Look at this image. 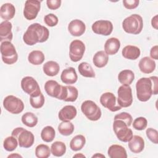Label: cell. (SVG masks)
<instances>
[{
  "label": "cell",
  "mask_w": 158,
  "mask_h": 158,
  "mask_svg": "<svg viewBox=\"0 0 158 158\" xmlns=\"http://www.w3.org/2000/svg\"><path fill=\"white\" fill-rule=\"evenodd\" d=\"M136 96L141 102L148 101L152 94L158 93V77H142L136 83Z\"/></svg>",
  "instance_id": "6da1fadb"
},
{
  "label": "cell",
  "mask_w": 158,
  "mask_h": 158,
  "mask_svg": "<svg viewBox=\"0 0 158 158\" xmlns=\"http://www.w3.org/2000/svg\"><path fill=\"white\" fill-rule=\"evenodd\" d=\"M49 36V30L38 23L30 25L23 35L24 43L28 46H33L38 43L46 41Z\"/></svg>",
  "instance_id": "7a4b0ae2"
},
{
  "label": "cell",
  "mask_w": 158,
  "mask_h": 158,
  "mask_svg": "<svg viewBox=\"0 0 158 158\" xmlns=\"http://www.w3.org/2000/svg\"><path fill=\"white\" fill-rule=\"evenodd\" d=\"M122 28L127 33L133 35L140 33L143 28L142 17L136 14L127 17L122 22Z\"/></svg>",
  "instance_id": "3957f363"
},
{
  "label": "cell",
  "mask_w": 158,
  "mask_h": 158,
  "mask_svg": "<svg viewBox=\"0 0 158 158\" xmlns=\"http://www.w3.org/2000/svg\"><path fill=\"white\" fill-rule=\"evenodd\" d=\"M11 135L17 139L19 145L21 148H29L33 146L35 141V136L32 132L23 127H17L14 129Z\"/></svg>",
  "instance_id": "277c9868"
},
{
  "label": "cell",
  "mask_w": 158,
  "mask_h": 158,
  "mask_svg": "<svg viewBox=\"0 0 158 158\" xmlns=\"http://www.w3.org/2000/svg\"><path fill=\"white\" fill-rule=\"evenodd\" d=\"M1 54L3 62L6 64H14L18 60V54L15 48L10 41L1 43Z\"/></svg>",
  "instance_id": "5b68a950"
},
{
  "label": "cell",
  "mask_w": 158,
  "mask_h": 158,
  "mask_svg": "<svg viewBox=\"0 0 158 158\" xmlns=\"http://www.w3.org/2000/svg\"><path fill=\"white\" fill-rule=\"evenodd\" d=\"M113 130L118 139L124 143L130 141L133 136L132 130L128 128L125 122L121 120H114Z\"/></svg>",
  "instance_id": "8992f818"
},
{
  "label": "cell",
  "mask_w": 158,
  "mask_h": 158,
  "mask_svg": "<svg viewBox=\"0 0 158 158\" xmlns=\"http://www.w3.org/2000/svg\"><path fill=\"white\" fill-rule=\"evenodd\" d=\"M81 110L88 119L91 121H97L101 117V110L93 101H85L81 105Z\"/></svg>",
  "instance_id": "52a82bcc"
},
{
  "label": "cell",
  "mask_w": 158,
  "mask_h": 158,
  "mask_svg": "<svg viewBox=\"0 0 158 158\" xmlns=\"http://www.w3.org/2000/svg\"><path fill=\"white\" fill-rule=\"evenodd\" d=\"M3 107L4 109L13 114H19L24 109V104L19 98L9 95L3 101Z\"/></svg>",
  "instance_id": "ba28073f"
},
{
  "label": "cell",
  "mask_w": 158,
  "mask_h": 158,
  "mask_svg": "<svg viewBox=\"0 0 158 158\" xmlns=\"http://www.w3.org/2000/svg\"><path fill=\"white\" fill-rule=\"evenodd\" d=\"M117 103L121 107H128L132 104V90L130 85L120 86L117 90Z\"/></svg>",
  "instance_id": "9c48e42d"
},
{
  "label": "cell",
  "mask_w": 158,
  "mask_h": 158,
  "mask_svg": "<svg viewBox=\"0 0 158 158\" xmlns=\"http://www.w3.org/2000/svg\"><path fill=\"white\" fill-rule=\"evenodd\" d=\"M85 51V45L79 40L72 41L69 46V57L72 62H77L80 60Z\"/></svg>",
  "instance_id": "30bf717a"
},
{
  "label": "cell",
  "mask_w": 158,
  "mask_h": 158,
  "mask_svg": "<svg viewBox=\"0 0 158 158\" xmlns=\"http://www.w3.org/2000/svg\"><path fill=\"white\" fill-rule=\"evenodd\" d=\"M41 9V1L38 0H27L25 2L23 15L25 19L31 20L37 17Z\"/></svg>",
  "instance_id": "8fae6325"
},
{
  "label": "cell",
  "mask_w": 158,
  "mask_h": 158,
  "mask_svg": "<svg viewBox=\"0 0 158 158\" xmlns=\"http://www.w3.org/2000/svg\"><path fill=\"white\" fill-rule=\"evenodd\" d=\"M21 88L25 93L30 96L39 94L41 92L36 80L30 76L25 77L22 79Z\"/></svg>",
  "instance_id": "7c38bea8"
},
{
  "label": "cell",
  "mask_w": 158,
  "mask_h": 158,
  "mask_svg": "<svg viewBox=\"0 0 158 158\" xmlns=\"http://www.w3.org/2000/svg\"><path fill=\"white\" fill-rule=\"evenodd\" d=\"M91 28L93 31L96 34L108 36L112 32L113 25L109 20H99L93 23Z\"/></svg>",
  "instance_id": "4fadbf2b"
},
{
  "label": "cell",
  "mask_w": 158,
  "mask_h": 158,
  "mask_svg": "<svg viewBox=\"0 0 158 158\" xmlns=\"http://www.w3.org/2000/svg\"><path fill=\"white\" fill-rule=\"evenodd\" d=\"M115 96L110 92L103 93L100 97V103L105 108L111 112H116L121 109V107L116 103Z\"/></svg>",
  "instance_id": "5bb4252c"
},
{
  "label": "cell",
  "mask_w": 158,
  "mask_h": 158,
  "mask_svg": "<svg viewBox=\"0 0 158 158\" xmlns=\"http://www.w3.org/2000/svg\"><path fill=\"white\" fill-rule=\"evenodd\" d=\"M78 96V91L75 86L71 85L62 86V92L59 99L66 102H74L77 100Z\"/></svg>",
  "instance_id": "9a60e30c"
},
{
  "label": "cell",
  "mask_w": 158,
  "mask_h": 158,
  "mask_svg": "<svg viewBox=\"0 0 158 158\" xmlns=\"http://www.w3.org/2000/svg\"><path fill=\"white\" fill-rule=\"evenodd\" d=\"M62 85H60L55 80H49L44 84V89L48 95L59 99L61 92Z\"/></svg>",
  "instance_id": "2e32d148"
},
{
  "label": "cell",
  "mask_w": 158,
  "mask_h": 158,
  "mask_svg": "<svg viewBox=\"0 0 158 158\" xmlns=\"http://www.w3.org/2000/svg\"><path fill=\"white\" fill-rule=\"evenodd\" d=\"M68 30L72 36H80L85 32L86 25L81 20L75 19L68 25Z\"/></svg>",
  "instance_id": "e0dca14e"
},
{
  "label": "cell",
  "mask_w": 158,
  "mask_h": 158,
  "mask_svg": "<svg viewBox=\"0 0 158 158\" xmlns=\"http://www.w3.org/2000/svg\"><path fill=\"white\" fill-rule=\"evenodd\" d=\"M12 25L9 21L4 20L0 24V41H11L13 38Z\"/></svg>",
  "instance_id": "ac0fdd59"
},
{
  "label": "cell",
  "mask_w": 158,
  "mask_h": 158,
  "mask_svg": "<svg viewBox=\"0 0 158 158\" xmlns=\"http://www.w3.org/2000/svg\"><path fill=\"white\" fill-rule=\"evenodd\" d=\"M77 111L75 107L72 105H67L62 107L58 114L59 120L68 122L73 120L77 115Z\"/></svg>",
  "instance_id": "d6986e66"
},
{
  "label": "cell",
  "mask_w": 158,
  "mask_h": 158,
  "mask_svg": "<svg viewBox=\"0 0 158 158\" xmlns=\"http://www.w3.org/2000/svg\"><path fill=\"white\" fill-rule=\"evenodd\" d=\"M60 79L62 83L68 85L76 83L78 80V76L75 69L72 67L65 69L62 72Z\"/></svg>",
  "instance_id": "ffe728a7"
},
{
  "label": "cell",
  "mask_w": 158,
  "mask_h": 158,
  "mask_svg": "<svg viewBox=\"0 0 158 158\" xmlns=\"http://www.w3.org/2000/svg\"><path fill=\"white\" fill-rule=\"evenodd\" d=\"M128 146L132 152L135 154L140 153L144 148V139L140 136L134 135L130 141H128Z\"/></svg>",
  "instance_id": "44dd1931"
},
{
  "label": "cell",
  "mask_w": 158,
  "mask_h": 158,
  "mask_svg": "<svg viewBox=\"0 0 158 158\" xmlns=\"http://www.w3.org/2000/svg\"><path fill=\"white\" fill-rule=\"evenodd\" d=\"M138 66L142 73L149 74L153 72L156 69V62L149 57L146 56L141 59Z\"/></svg>",
  "instance_id": "7402d4cb"
},
{
  "label": "cell",
  "mask_w": 158,
  "mask_h": 158,
  "mask_svg": "<svg viewBox=\"0 0 158 158\" xmlns=\"http://www.w3.org/2000/svg\"><path fill=\"white\" fill-rule=\"evenodd\" d=\"M120 48V41L117 38H110L105 43L104 51L109 55H114L117 54Z\"/></svg>",
  "instance_id": "603a6c76"
},
{
  "label": "cell",
  "mask_w": 158,
  "mask_h": 158,
  "mask_svg": "<svg viewBox=\"0 0 158 158\" xmlns=\"http://www.w3.org/2000/svg\"><path fill=\"white\" fill-rule=\"evenodd\" d=\"M141 51L139 48L132 45H127L125 46L122 51L123 57L129 60L137 59L139 57Z\"/></svg>",
  "instance_id": "cb8c5ba5"
},
{
  "label": "cell",
  "mask_w": 158,
  "mask_h": 158,
  "mask_svg": "<svg viewBox=\"0 0 158 158\" xmlns=\"http://www.w3.org/2000/svg\"><path fill=\"white\" fill-rule=\"evenodd\" d=\"M107 154L110 158H127V154L126 149L118 144L111 145L108 150Z\"/></svg>",
  "instance_id": "d4e9b609"
},
{
  "label": "cell",
  "mask_w": 158,
  "mask_h": 158,
  "mask_svg": "<svg viewBox=\"0 0 158 158\" xmlns=\"http://www.w3.org/2000/svg\"><path fill=\"white\" fill-rule=\"evenodd\" d=\"M15 14V8L11 3H4L0 7V16L6 21L12 19L14 17Z\"/></svg>",
  "instance_id": "484cf974"
},
{
  "label": "cell",
  "mask_w": 158,
  "mask_h": 158,
  "mask_svg": "<svg viewBox=\"0 0 158 158\" xmlns=\"http://www.w3.org/2000/svg\"><path fill=\"white\" fill-rule=\"evenodd\" d=\"M43 70L44 74L47 76L54 77L59 73L60 66L57 62L53 60H49L43 65Z\"/></svg>",
  "instance_id": "4316f807"
},
{
  "label": "cell",
  "mask_w": 158,
  "mask_h": 158,
  "mask_svg": "<svg viewBox=\"0 0 158 158\" xmlns=\"http://www.w3.org/2000/svg\"><path fill=\"white\" fill-rule=\"evenodd\" d=\"M109 56L104 51H99L95 53L93 58L94 65L98 68H102L105 67L108 62Z\"/></svg>",
  "instance_id": "83f0119b"
},
{
  "label": "cell",
  "mask_w": 158,
  "mask_h": 158,
  "mask_svg": "<svg viewBox=\"0 0 158 158\" xmlns=\"http://www.w3.org/2000/svg\"><path fill=\"white\" fill-rule=\"evenodd\" d=\"M135 79V73L131 70H122L118 75L119 82L123 85H130Z\"/></svg>",
  "instance_id": "f1b7e54d"
},
{
  "label": "cell",
  "mask_w": 158,
  "mask_h": 158,
  "mask_svg": "<svg viewBox=\"0 0 158 158\" xmlns=\"http://www.w3.org/2000/svg\"><path fill=\"white\" fill-rule=\"evenodd\" d=\"M44 59V54L42 51L39 50L32 51L28 56V62L35 65H38L43 64Z\"/></svg>",
  "instance_id": "f546056e"
},
{
  "label": "cell",
  "mask_w": 158,
  "mask_h": 158,
  "mask_svg": "<svg viewBox=\"0 0 158 158\" xmlns=\"http://www.w3.org/2000/svg\"><path fill=\"white\" fill-rule=\"evenodd\" d=\"M78 70L80 74L87 78H94L95 77V72L92 66L88 62H83L80 63L78 66Z\"/></svg>",
  "instance_id": "4dcf8cb0"
},
{
  "label": "cell",
  "mask_w": 158,
  "mask_h": 158,
  "mask_svg": "<svg viewBox=\"0 0 158 158\" xmlns=\"http://www.w3.org/2000/svg\"><path fill=\"white\" fill-rule=\"evenodd\" d=\"M86 143V138L82 135L75 136L70 142V148L73 151L81 150Z\"/></svg>",
  "instance_id": "1f68e13d"
},
{
  "label": "cell",
  "mask_w": 158,
  "mask_h": 158,
  "mask_svg": "<svg viewBox=\"0 0 158 158\" xmlns=\"http://www.w3.org/2000/svg\"><path fill=\"white\" fill-rule=\"evenodd\" d=\"M51 152L56 157H61L66 152V145L62 141H55L51 144Z\"/></svg>",
  "instance_id": "d6a6232c"
},
{
  "label": "cell",
  "mask_w": 158,
  "mask_h": 158,
  "mask_svg": "<svg viewBox=\"0 0 158 158\" xmlns=\"http://www.w3.org/2000/svg\"><path fill=\"white\" fill-rule=\"evenodd\" d=\"M22 123L28 127H34L38 123V117L32 112H27L22 116Z\"/></svg>",
  "instance_id": "836d02e7"
},
{
  "label": "cell",
  "mask_w": 158,
  "mask_h": 158,
  "mask_svg": "<svg viewBox=\"0 0 158 158\" xmlns=\"http://www.w3.org/2000/svg\"><path fill=\"white\" fill-rule=\"evenodd\" d=\"M56 136L54 128L51 126H46L43 128L41 132V138L43 141L50 143L53 141Z\"/></svg>",
  "instance_id": "e575fe53"
},
{
  "label": "cell",
  "mask_w": 158,
  "mask_h": 158,
  "mask_svg": "<svg viewBox=\"0 0 158 158\" xmlns=\"http://www.w3.org/2000/svg\"><path fill=\"white\" fill-rule=\"evenodd\" d=\"M74 125L70 121H62L58 125V131L60 134L64 136H69L72 135L74 131Z\"/></svg>",
  "instance_id": "d590c367"
},
{
  "label": "cell",
  "mask_w": 158,
  "mask_h": 158,
  "mask_svg": "<svg viewBox=\"0 0 158 158\" xmlns=\"http://www.w3.org/2000/svg\"><path fill=\"white\" fill-rule=\"evenodd\" d=\"M44 102L45 99L41 92L39 94L30 96V103L31 107L35 109H40L42 107Z\"/></svg>",
  "instance_id": "8d00e7d4"
},
{
  "label": "cell",
  "mask_w": 158,
  "mask_h": 158,
  "mask_svg": "<svg viewBox=\"0 0 158 158\" xmlns=\"http://www.w3.org/2000/svg\"><path fill=\"white\" fill-rule=\"evenodd\" d=\"M51 153V149L46 144H40L35 148V156L38 158H48L50 156Z\"/></svg>",
  "instance_id": "74e56055"
},
{
  "label": "cell",
  "mask_w": 158,
  "mask_h": 158,
  "mask_svg": "<svg viewBox=\"0 0 158 158\" xmlns=\"http://www.w3.org/2000/svg\"><path fill=\"white\" fill-rule=\"evenodd\" d=\"M19 144L17 139L13 136H8L4 140L3 147L7 151L11 152L14 151Z\"/></svg>",
  "instance_id": "f35d334b"
},
{
  "label": "cell",
  "mask_w": 158,
  "mask_h": 158,
  "mask_svg": "<svg viewBox=\"0 0 158 158\" xmlns=\"http://www.w3.org/2000/svg\"><path fill=\"white\" fill-rule=\"evenodd\" d=\"M133 127L136 130H143L148 125V120L145 117H139L135 118L132 123Z\"/></svg>",
  "instance_id": "ab89813d"
},
{
  "label": "cell",
  "mask_w": 158,
  "mask_h": 158,
  "mask_svg": "<svg viewBox=\"0 0 158 158\" xmlns=\"http://www.w3.org/2000/svg\"><path fill=\"white\" fill-rule=\"evenodd\" d=\"M117 119L123 120L127 123V125L128 127H130L133 122L132 116L129 113L126 112H123L118 114L115 115L114 117V120H117Z\"/></svg>",
  "instance_id": "60d3db41"
},
{
  "label": "cell",
  "mask_w": 158,
  "mask_h": 158,
  "mask_svg": "<svg viewBox=\"0 0 158 158\" xmlns=\"http://www.w3.org/2000/svg\"><path fill=\"white\" fill-rule=\"evenodd\" d=\"M44 23L49 27L56 26L59 22L58 17L54 14H48L44 17Z\"/></svg>",
  "instance_id": "b9f144b4"
},
{
  "label": "cell",
  "mask_w": 158,
  "mask_h": 158,
  "mask_svg": "<svg viewBox=\"0 0 158 158\" xmlns=\"http://www.w3.org/2000/svg\"><path fill=\"white\" fill-rule=\"evenodd\" d=\"M146 134L148 139L153 143H158V132L152 128H148L146 131Z\"/></svg>",
  "instance_id": "7bdbcfd3"
},
{
  "label": "cell",
  "mask_w": 158,
  "mask_h": 158,
  "mask_svg": "<svg viewBox=\"0 0 158 158\" xmlns=\"http://www.w3.org/2000/svg\"><path fill=\"white\" fill-rule=\"evenodd\" d=\"M123 4L127 9H134L136 8L139 3V0H123Z\"/></svg>",
  "instance_id": "ee69618b"
},
{
  "label": "cell",
  "mask_w": 158,
  "mask_h": 158,
  "mask_svg": "<svg viewBox=\"0 0 158 158\" xmlns=\"http://www.w3.org/2000/svg\"><path fill=\"white\" fill-rule=\"evenodd\" d=\"M62 1L60 0H47L46 4L51 10H56L60 7Z\"/></svg>",
  "instance_id": "f6af8a7d"
},
{
  "label": "cell",
  "mask_w": 158,
  "mask_h": 158,
  "mask_svg": "<svg viewBox=\"0 0 158 158\" xmlns=\"http://www.w3.org/2000/svg\"><path fill=\"white\" fill-rule=\"evenodd\" d=\"M150 56L152 59L158 60V46L155 45L150 50Z\"/></svg>",
  "instance_id": "bcb514c9"
},
{
  "label": "cell",
  "mask_w": 158,
  "mask_h": 158,
  "mask_svg": "<svg viewBox=\"0 0 158 158\" xmlns=\"http://www.w3.org/2000/svg\"><path fill=\"white\" fill-rule=\"evenodd\" d=\"M151 25H152V27L156 30L158 29V15H156L154 17H152L151 20Z\"/></svg>",
  "instance_id": "7dc6e473"
},
{
  "label": "cell",
  "mask_w": 158,
  "mask_h": 158,
  "mask_svg": "<svg viewBox=\"0 0 158 158\" xmlns=\"http://www.w3.org/2000/svg\"><path fill=\"white\" fill-rule=\"evenodd\" d=\"M22 157V156H20V154H10L7 157L9 158V157Z\"/></svg>",
  "instance_id": "c3c4849f"
},
{
  "label": "cell",
  "mask_w": 158,
  "mask_h": 158,
  "mask_svg": "<svg viewBox=\"0 0 158 158\" xmlns=\"http://www.w3.org/2000/svg\"><path fill=\"white\" fill-rule=\"evenodd\" d=\"M106 157L104 155H102L101 154H98V153H96V154H94L92 156V157Z\"/></svg>",
  "instance_id": "681fc988"
},
{
  "label": "cell",
  "mask_w": 158,
  "mask_h": 158,
  "mask_svg": "<svg viewBox=\"0 0 158 158\" xmlns=\"http://www.w3.org/2000/svg\"><path fill=\"white\" fill-rule=\"evenodd\" d=\"M85 157V156H84V155H83V154H76V155H75V156H73V157Z\"/></svg>",
  "instance_id": "f907efd6"
}]
</instances>
